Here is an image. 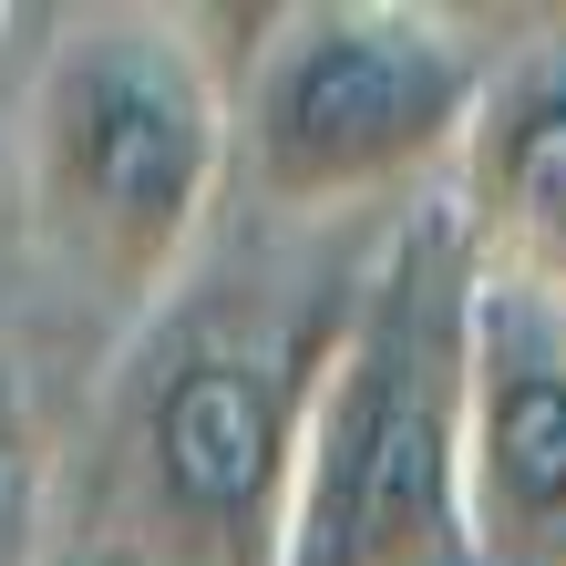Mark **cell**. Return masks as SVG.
Wrapping results in <instances>:
<instances>
[{"label":"cell","mask_w":566,"mask_h":566,"mask_svg":"<svg viewBox=\"0 0 566 566\" xmlns=\"http://www.w3.org/2000/svg\"><path fill=\"white\" fill-rule=\"evenodd\" d=\"M484 258L443 196H412L360 248L298 453L289 566H474L463 536V381Z\"/></svg>","instance_id":"2"},{"label":"cell","mask_w":566,"mask_h":566,"mask_svg":"<svg viewBox=\"0 0 566 566\" xmlns=\"http://www.w3.org/2000/svg\"><path fill=\"white\" fill-rule=\"evenodd\" d=\"M350 289L360 248H310L258 279L207 238L62 453V566H289L310 402Z\"/></svg>","instance_id":"1"},{"label":"cell","mask_w":566,"mask_h":566,"mask_svg":"<svg viewBox=\"0 0 566 566\" xmlns=\"http://www.w3.org/2000/svg\"><path fill=\"white\" fill-rule=\"evenodd\" d=\"M463 536L474 566H566V298L515 279L474 298Z\"/></svg>","instance_id":"5"},{"label":"cell","mask_w":566,"mask_h":566,"mask_svg":"<svg viewBox=\"0 0 566 566\" xmlns=\"http://www.w3.org/2000/svg\"><path fill=\"white\" fill-rule=\"evenodd\" d=\"M484 62L463 21L412 0H298L258 11V42L227 62L238 186L269 227H350L443 196Z\"/></svg>","instance_id":"4"},{"label":"cell","mask_w":566,"mask_h":566,"mask_svg":"<svg viewBox=\"0 0 566 566\" xmlns=\"http://www.w3.org/2000/svg\"><path fill=\"white\" fill-rule=\"evenodd\" d=\"M443 207L463 217L484 279L566 298V21L484 62Z\"/></svg>","instance_id":"6"},{"label":"cell","mask_w":566,"mask_h":566,"mask_svg":"<svg viewBox=\"0 0 566 566\" xmlns=\"http://www.w3.org/2000/svg\"><path fill=\"white\" fill-rule=\"evenodd\" d=\"M21 186L52 258L114 310H155L238 186L227 52L207 11H73L21 104Z\"/></svg>","instance_id":"3"},{"label":"cell","mask_w":566,"mask_h":566,"mask_svg":"<svg viewBox=\"0 0 566 566\" xmlns=\"http://www.w3.org/2000/svg\"><path fill=\"white\" fill-rule=\"evenodd\" d=\"M62 556V453L42 432L31 381L0 360V566H52Z\"/></svg>","instance_id":"7"}]
</instances>
